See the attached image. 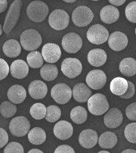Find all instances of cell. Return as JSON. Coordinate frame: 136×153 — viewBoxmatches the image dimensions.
Here are the masks:
<instances>
[{
	"instance_id": "5b68a950",
	"label": "cell",
	"mask_w": 136,
	"mask_h": 153,
	"mask_svg": "<svg viewBox=\"0 0 136 153\" xmlns=\"http://www.w3.org/2000/svg\"><path fill=\"white\" fill-rule=\"evenodd\" d=\"M94 19V13L90 9L85 6L76 7L72 13V21L78 27L89 25Z\"/></svg>"
},
{
	"instance_id": "4316f807",
	"label": "cell",
	"mask_w": 136,
	"mask_h": 153,
	"mask_svg": "<svg viewBox=\"0 0 136 153\" xmlns=\"http://www.w3.org/2000/svg\"><path fill=\"white\" fill-rule=\"evenodd\" d=\"M128 88V81L123 78L116 77L113 79L110 84L111 92L116 96H120L125 93Z\"/></svg>"
},
{
	"instance_id": "8d00e7d4",
	"label": "cell",
	"mask_w": 136,
	"mask_h": 153,
	"mask_svg": "<svg viewBox=\"0 0 136 153\" xmlns=\"http://www.w3.org/2000/svg\"><path fill=\"white\" fill-rule=\"evenodd\" d=\"M3 152L4 153H23L24 148L19 143L12 142L7 145Z\"/></svg>"
},
{
	"instance_id": "e575fe53",
	"label": "cell",
	"mask_w": 136,
	"mask_h": 153,
	"mask_svg": "<svg viewBox=\"0 0 136 153\" xmlns=\"http://www.w3.org/2000/svg\"><path fill=\"white\" fill-rule=\"evenodd\" d=\"M125 137L129 142L136 143V123L129 124L125 128Z\"/></svg>"
},
{
	"instance_id": "74e56055",
	"label": "cell",
	"mask_w": 136,
	"mask_h": 153,
	"mask_svg": "<svg viewBox=\"0 0 136 153\" xmlns=\"http://www.w3.org/2000/svg\"><path fill=\"white\" fill-rule=\"evenodd\" d=\"M9 71L10 69L7 62L2 58H0V80H3L7 77Z\"/></svg>"
},
{
	"instance_id": "ba28073f",
	"label": "cell",
	"mask_w": 136,
	"mask_h": 153,
	"mask_svg": "<svg viewBox=\"0 0 136 153\" xmlns=\"http://www.w3.org/2000/svg\"><path fill=\"white\" fill-rule=\"evenodd\" d=\"M49 24L55 30L66 29L69 23V16L68 13L61 9L53 10L49 16Z\"/></svg>"
},
{
	"instance_id": "9c48e42d",
	"label": "cell",
	"mask_w": 136,
	"mask_h": 153,
	"mask_svg": "<svg viewBox=\"0 0 136 153\" xmlns=\"http://www.w3.org/2000/svg\"><path fill=\"white\" fill-rule=\"evenodd\" d=\"M51 96L58 104L64 105L71 99L72 91L66 83H57L51 90Z\"/></svg>"
},
{
	"instance_id": "60d3db41",
	"label": "cell",
	"mask_w": 136,
	"mask_h": 153,
	"mask_svg": "<svg viewBox=\"0 0 136 153\" xmlns=\"http://www.w3.org/2000/svg\"><path fill=\"white\" fill-rule=\"evenodd\" d=\"M8 135L5 129L0 128V148H2L7 144Z\"/></svg>"
},
{
	"instance_id": "f35d334b",
	"label": "cell",
	"mask_w": 136,
	"mask_h": 153,
	"mask_svg": "<svg viewBox=\"0 0 136 153\" xmlns=\"http://www.w3.org/2000/svg\"><path fill=\"white\" fill-rule=\"evenodd\" d=\"M125 113L129 120L136 121V102L132 103L126 107Z\"/></svg>"
},
{
	"instance_id": "e0dca14e",
	"label": "cell",
	"mask_w": 136,
	"mask_h": 153,
	"mask_svg": "<svg viewBox=\"0 0 136 153\" xmlns=\"http://www.w3.org/2000/svg\"><path fill=\"white\" fill-rule=\"evenodd\" d=\"M98 136L96 131L91 129L83 130L80 134L78 142L81 146L85 149H91L97 144Z\"/></svg>"
},
{
	"instance_id": "f546056e",
	"label": "cell",
	"mask_w": 136,
	"mask_h": 153,
	"mask_svg": "<svg viewBox=\"0 0 136 153\" xmlns=\"http://www.w3.org/2000/svg\"><path fill=\"white\" fill-rule=\"evenodd\" d=\"M70 117L75 124H81L87 119V111L82 106H76L71 111Z\"/></svg>"
},
{
	"instance_id": "44dd1931",
	"label": "cell",
	"mask_w": 136,
	"mask_h": 153,
	"mask_svg": "<svg viewBox=\"0 0 136 153\" xmlns=\"http://www.w3.org/2000/svg\"><path fill=\"white\" fill-rule=\"evenodd\" d=\"M100 19L104 23L111 25L118 20L120 17V11L116 7L107 5L104 7L99 13Z\"/></svg>"
},
{
	"instance_id": "d4e9b609",
	"label": "cell",
	"mask_w": 136,
	"mask_h": 153,
	"mask_svg": "<svg viewBox=\"0 0 136 153\" xmlns=\"http://www.w3.org/2000/svg\"><path fill=\"white\" fill-rule=\"evenodd\" d=\"M122 74L131 77L136 74V60L133 58H125L122 60L119 65Z\"/></svg>"
},
{
	"instance_id": "83f0119b",
	"label": "cell",
	"mask_w": 136,
	"mask_h": 153,
	"mask_svg": "<svg viewBox=\"0 0 136 153\" xmlns=\"http://www.w3.org/2000/svg\"><path fill=\"white\" fill-rule=\"evenodd\" d=\"M28 139L31 144L39 146L46 141V133L41 128L35 127L28 133Z\"/></svg>"
},
{
	"instance_id": "7c38bea8",
	"label": "cell",
	"mask_w": 136,
	"mask_h": 153,
	"mask_svg": "<svg viewBox=\"0 0 136 153\" xmlns=\"http://www.w3.org/2000/svg\"><path fill=\"white\" fill-rule=\"evenodd\" d=\"M87 86L93 90H100L105 86L107 82L105 73L102 70L94 69L90 71L86 76Z\"/></svg>"
},
{
	"instance_id": "c3c4849f",
	"label": "cell",
	"mask_w": 136,
	"mask_h": 153,
	"mask_svg": "<svg viewBox=\"0 0 136 153\" xmlns=\"http://www.w3.org/2000/svg\"><path fill=\"white\" fill-rule=\"evenodd\" d=\"M3 29H2V26H1V25H0V36H1V35H2V33H3Z\"/></svg>"
},
{
	"instance_id": "7a4b0ae2",
	"label": "cell",
	"mask_w": 136,
	"mask_h": 153,
	"mask_svg": "<svg viewBox=\"0 0 136 153\" xmlns=\"http://www.w3.org/2000/svg\"><path fill=\"white\" fill-rule=\"evenodd\" d=\"M49 13L47 4L41 1H34L30 3L26 8V14L33 22H40L45 20Z\"/></svg>"
},
{
	"instance_id": "f907efd6",
	"label": "cell",
	"mask_w": 136,
	"mask_h": 153,
	"mask_svg": "<svg viewBox=\"0 0 136 153\" xmlns=\"http://www.w3.org/2000/svg\"><path fill=\"white\" fill-rule=\"evenodd\" d=\"M91 1H99V0H91Z\"/></svg>"
},
{
	"instance_id": "52a82bcc",
	"label": "cell",
	"mask_w": 136,
	"mask_h": 153,
	"mask_svg": "<svg viewBox=\"0 0 136 153\" xmlns=\"http://www.w3.org/2000/svg\"><path fill=\"white\" fill-rule=\"evenodd\" d=\"M108 37V31L105 26L100 24L90 27L87 32V38L89 41L96 45H100L107 42Z\"/></svg>"
},
{
	"instance_id": "277c9868",
	"label": "cell",
	"mask_w": 136,
	"mask_h": 153,
	"mask_svg": "<svg viewBox=\"0 0 136 153\" xmlns=\"http://www.w3.org/2000/svg\"><path fill=\"white\" fill-rule=\"evenodd\" d=\"M22 5V3L21 0H15L11 4L3 25V31L6 34L10 33L15 27L20 16Z\"/></svg>"
},
{
	"instance_id": "f1b7e54d",
	"label": "cell",
	"mask_w": 136,
	"mask_h": 153,
	"mask_svg": "<svg viewBox=\"0 0 136 153\" xmlns=\"http://www.w3.org/2000/svg\"><path fill=\"white\" fill-rule=\"evenodd\" d=\"M58 74V69L55 65L46 64L41 67L40 70V75L41 78L47 82L55 80L57 78Z\"/></svg>"
},
{
	"instance_id": "9a60e30c",
	"label": "cell",
	"mask_w": 136,
	"mask_h": 153,
	"mask_svg": "<svg viewBox=\"0 0 136 153\" xmlns=\"http://www.w3.org/2000/svg\"><path fill=\"white\" fill-rule=\"evenodd\" d=\"M123 115L121 110L117 108H112L104 116V124L108 128L114 129L122 124Z\"/></svg>"
},
{
	"instance_id": "d6a6232c",
	"label": "cell",
	"mask_w": 136,
	"mask_h": 153,
	"mask_svg": "<svg viewBox=\"0 0 136 153\" xmlns=\"http://www.w3.org/2000/svg\"><path fill=\"white\" fill-rule=\"evenodd\" d=\"M30 114L35 120L43 119L45 117L46 114V107L42 103H35L31 106Z\"/></svg>"
},
{
	"instance_id": "603a6c76",
	"label": "cell",
	"mask_w": 136,
	"mask_h": 153,
	"mask_svg": "<svg viewBox=\"0 0 136 153\" xmlns=\"http://www.w3.org/2000/svg\"><path fill=\"white\" fill-rule=\"evenodd\" d=\"M8 99L14 104H20L26 97L25 88L19 85H14L8 89L7 92Z\"/></svg>"
},
{
	"instance_id": "30bf717a",
	"label": "cell",
	"mask_w": 136,
	"mask_h": 153,
	"mask_svg": "<svg viewBox=\"0 0 136 153\" xmlns=\"http://www.w3.org/2000/svg\"><path fill=\"white\" fill-rule=\"evenodd\" d=\"M83 46V41L80 36L76 33H69L65 35L62 40V46L68 53L78 52Z\"/></svg>"
},
{
	"instance_id": "ffe728a7",
	"label": "cell",
	"mask_w": 136,
	"mask_h": 153,
	"mask_svg": "<svg viewBox=\"0 0 136 153\" xmlns=\"http://www.w3.org/2000/svg\"><path fill=\"white\" fill-rule=\"evenodd\" d=\"M29 73V67L27 63L22 60L13 61L10 65V73L16 79H23Z\"/></svg>"
},
{
	"instance_id": "4dcf8cb0",
	"label": "cell",
	"mask_w": 136,
	"mask_h": 153,
	"mask_svg": "<svg viewBox=\"0 0 136 153\" xmlns=\"http://www.w3.org/2000/svg\"><path fill=\"white\" fill-rule=\"evenodd\" d=\"M28 65L33 69L41 67L44 64V58L42 54L37 51H31L26 57Z\"/></svg>"
},
{
	"instance_id": "bcb514c9",
	"label": "cell",
	"mask_w": 136,
	"mask_h": 153,
	"mask_svg": "<svg viewBox=\"0 0 136 153\" xmlns=\"http://www.w3.org/2000/svg\"><path fill=\"white\" fill-rule=\"evenodd\" d=\"M123 153H136V151L134 149H125L124 151H122Z\"/></svg>"
},
{
	"instance_id": "1f68e13d",
	"label": "cell",
	"mask_w": 136,
	"mask_h": 153,
	"mask_svg": "<svg viewBox=\"0 0 136 153\" xmlns=\"http://www.w3.org/2000/svg\"><path fill=\"white\" fill-rule=\"evenodd\" d=\"M17 112V107L10 101H4L0 105V114L4 118H10Z\"/></svg>"
},
{
	"instance_id": "6da1fadb",
	"label": "cell",
	"mask_w": 136,
	"mask_h": 153,
	"mask_svg": "<svg viewBox=\"0 0 136 153\" xmlns=\"http://www.w3.org/2000/svg\"><path fill=\"white\" fill-rule=\"evenodd\" d=\"M42 37L37 30L28 29L25 30L21 35L20 42L25 50L28 51H35L42 44Z\"/></svg>"
},
{
	"instance_id": "836d02e7",
	"label": "cell",
	"mask_w": 136,
	"mask_h": 153,
	"mask_svg": "<svg viewBox=\"0 0 136 153\" xmlns=\"http://www.w3.org/2000/svg\"><path fill=\"white\" fill-rule=\"evenodd\" d=\"M61 110L56 105H51L46 108V114L45 116L46 119L49 123H55L61 118Z\"/></svg>"
},
{
	"instance_id": "2e32d148",
	"label": "cell",
	"mask_w": 136,
	"mask_h": 153,
	"mask_svg": "<svg viewBox=\"0 0 136 153\" xmlns=\"http://www.w3.org/2000/svg\"><path fill=\"white\" fill-rule=\"evenodd\" d=\"M53 133L57 138L61 140H66L72 137L73 134V127L67 121L61 120L54 126Z\"/></svg>"
},
{
	"instance_id": "7dc6e473",
	"label": "cell",
	"mask_w": 136,
	"mask_h": 153,
	"mask_svg": "<svg viewBox=\"0 0 136 153\" xmlns=\"http://www.w3.org/2000/svg\"><path fill=\"white\" fill-rule=\"evenodd\" d=\"M62 1H64L66 3H75L76 2L77 0H62Z\"/></svg>"
},
{
	"instance_id": "5bb4252c",
	"label": "cell",
	"mask_w": 136,
	"mask_h": 153,
	"mask_svg": "<svg viewBox=\"0 0 136 153\" xmlns=\"http://www.w3.org/2000/svg\"><path fill=\"white\" fill-rule=\"evenodd\" d=\"M41 54L44 60L49 64H54L60 59L62 52L60 47L56 44L47 43L43 47Z\"/></svg>"
},
{
	"instance_id": "ac0fdd59",
	"label": "cell",
	"mask_w": 136,
	"mask_h": 153,
	"mask_svg": "<svg viewBox=\"0 0 136 153\" xmlns=\"http://www.w3.org/2000/svg\"><path fill=\"white\" fill-rule=\"evenodd\" d=\"M28 93L34 100H41L47 95L48 87L42 81L35 80L29 85Z\"/></svg>"
},
{
	"instance_id": "8fae6325",
	"label": "cell",
	"mask_w": 136,
	"mask_h": 153,
	"mask_svg": "<svg viewBox=\"0 0 136 153\" xmlns=\"http://www.w3.org/2000/svg\"><path fill=\"white\" fill-rule=\"evenodd\" d=\"M61 71L67 78H75L82 71V64L77 58H67L62 62Z\"/></svg>"
},
{
	"instance_id": "d6986e66",
	"label": "cell",
	"mask_w": 136,
	"mask_h": 153,
	"mask_svg": "<svg viewBox=\"0 0 136 153\" xmlns=\"http://www.w3.org/2000/svg\"><path fill=\"white\" fill-rule=\"evenodd\" d=\"M91 90L83 83H77L72 91V96L74 100L81 103L87 102L91 96Z\"/></svg>"
},
{
	"instance_id": "3957f363",
	"label": "cell",
	"mask_w": 136,
	"mask_h": 153,
	"mask_svg": "<svg viewBox=\"0 0 136 153\" xmlns=\"http://www.w3.org/2000/svg\"><path fill=\"white\" fill-rule=\"evenodd\" d=\"M88 110L94 115H102L109 108V104L106 96L102 94H96L90 96L87 101Z\"/></svg>"
},
{
	"instance_id": "b9f144b4",
	"label": "cell",
	"mask_w": 136,
	"mask_h": 153,
	"mask_svg": "<svg viewBox=\"0 0 136 153\" xmlns=\"http://www.w3.org/2000/svg\"><path fill=\"white\" fill-rule=\"evenodd\" d=\"M55 153H75V151L72 147L68 145L59 146L55 151Z\"/></svg>"
},
{
	"instance_id": "ee69618b",
	"label": "cell",
	"mask_w": 136,
	"mask_h": 153,
	"mask_svg": "<svg viewBox=\"0 0 136 153\" xmlns=\"http://www.w3.org/2000/svg\"><path fill=\"white\" fill-rule=\"evenodd\" d=\"M8 2L7 0H0V13H2L7 8Z\"/></svg>"
},
{
	"instance_id": "7402d4cb",
	"label": "cell",
	"mask_w": 136,
	"mask_h": 153,
	"mask_svg": "<svg viewBox=\"0 0 136 153\" xmlns=\"http://www.w3.org/2000/svg\"><path fill=\"white\" fill-rule=\"evenodd\" d=\"M107 59L106 52L102 49H93L87 55V60L90 65L98 67L105 64Z\"/></svg>"
},
{
	"instance_id": "ab89813d",
	"label": "cell",
	"mask_w": 136,
	"mask_h": 153,
	"mask_svg": "<svg viewBox=\"0 0 136 153\" xmlns=\"http://www.w3.org/2000/svg\"><path fill=\"white\" fill-rule=\"evenodd\" d=\"M135 94V86L134 84L132 83L130 81H128V88L125 93L123 95L120 96V97L123 99H126V100H128V99H130Z\"/></svg>"
},
{
	"instance_id": "4fadbf2b",
	"label": "cell",
	"mask_w": 136,
	"mask_h": 153,
	"mask_svg": "<svg viewBox=\"0 0 136 153\" xmlns=\"http://www.w3.org/2000/svg\"><path fill=\"white\" fill-rule=\"evenodd\" d=\"M108 44L110 48L115 51H120L125 49L129 43L128 37L121 31H114L108 39Z\"/></svg>"
},
{
	"instance_id": "816d5d0a",
	"label": "cell",
	"mask_w": 136,
	"mask_h": 153,
	"mask_svg": "<svg viewBox=\"0 0 136 153\" xmlns=\"http://www.w3.org/2000/svg\"><path fill=\"white\" fill-rule=\"evenodd\" d=\"M135 35H136V28H135Z\"/></svg>"
},
{
	"instance_id": "7bdbcfd3",
	"label": "cell",
	"mask_w": 136,
	"mask_h": 153,
	"mask_svg": "<svg viewBox=\"0 0 136 153\" xmlns=\"http://www.w3.org/2000/svg\"><path fill=\"white\" fill-rule=\"evenodd\" d=\"M108 1H109V3L112 4V5L119 7L122 5V4H123L125 3L126 0H108Z\"/></svg>"
},
{
	"instance_id": "cb8c5ba5",
	"label": "cell",
	"mask_w": 136,
	"mask_h": 153,
	"mask_svg": "<svg viewBox=\"0 0 136 153\" xmlns=\"http://www.w3.org/2000/svg\"><path fill=\"white\" fill-rule=\"evenodd\" d=\"M3 51L9 58H16L20 55L21 47L19 42L15 39L8 40L3 46Z\"/></svg>"
},
{
	"instance_id": "681fc988",
	"label": "cell",
	"mask_w": 136,
	"mask_h": 153,
	"mask_svg": "<svg viewBox=\"0 0 136 153\" xmlns=\"http://www.w3.org/2000/svg\"><path fill=\"white\" fill-rule=\"evenodd\" d=\"M99 153H110V152L108 151H99Z\"/></svg>"
},
{
	"instance_id": "484cf974",
	"label": "cell",
	"mask_w": 136,
	"mask_h": 153,
	"mask_svg": "<svg viewBox=\"0 0 136 153\" xmlns=\"http://www.w3.org/2000/svg\"><path fill=\"white\" fill-rule=\"evenodd\" d=\"M117 143V138L116 134L111 131H106L102 133L98 138V144L104 149H112Z\"/></svg>"
},
{
	"instance_id": "8992f818",
	"label": "cell",
	"mask_w": 136,
	"mask_h": 153,
	"mask_svg": "<svg viewBox=\"0 0 136 153\" xmlns=\"http://www.w3.org/2000/svg\"><path fill=\"white\" fill-rule=\"evenodd\" d=\"M30 129L28 119L24 116H18L13 118L9 124V130L12 135L17 137H25Z\"/></svg>"
},
{
	"instance_id": "f6af8a7d",
	"label": "cell",
	"mask_w": 136,
	"mask_h": 153,
	"mask_svg": "<svg viewBox=\"0 0 136 153\" xmlns=\"http://www.w3.org/2000/svg\"><path fill=\"white\" fill-rule=\"evenodd\" d=\"M29 153H43V151L38 149H33L28 151Z\"/></svg>"
},
{
	"instance_id": "d590c367",
	"label": "cell",
	"mask_w": 136,
	"mask_h": 153,
	"mask_svg": "<svg viewBox=\"0 0 136 153\" xmlns=\"http://www.w3.org/2000/svg\"><path fill=\"white\" fill-rule=\"evenodd\" d=\"M125 16L129 21L136 23V1H132L125 8Z\"/></svg>"
}]
</instances>
